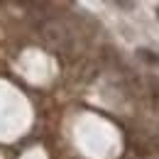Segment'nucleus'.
Instances as JSON below:
<instances>
[{
	"label": "nucleus",
	"instance_id": "nucleus-1",
	"mask_svg": "<svg viewBox=\"0 0 159 159\" xmlns=\"http://www.w3.org/2000/svg\"><path fill=\"white\" fill-rule=\"evenodd\" d=\"M142 52H144V49H142ZM144 59H147V61H157V57H154V54H149V52H144Z\"/></svg>",
	"mask_w": 159,
	"mask_h": 159
}]
</instances>
